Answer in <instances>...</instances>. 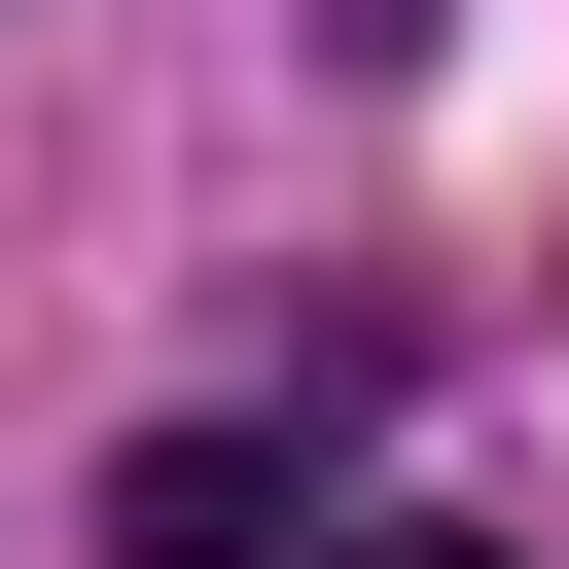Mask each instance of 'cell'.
<instances>
[{"label": "cell", "mask_w": 569, "mask_h": 569, "mask_svg": "<svg viewBox=\"0 0 569 569\" xmlns=\"http://www.w3.org/2000/svg\"><path fill=\"white\" fill-rule=\"evenodd\" d=\"M107 569H320V462L284 427H142L107 462Z\"/></svg>", "instance_id": "obj_1"}, {"label": "cell", "mask_w": 569, "mask_h": 569, "mask_svg": "<svg viewBox=\"0 0 569 569\" xmlns=\"http://www.w3.org/2000/svg\"><path fill=\"white\" fill-rule=\"evenodd\" d=\"M320 569H498V533H320Z\"/></svg>", "instance_id": "obj_2"}]
</instances>
